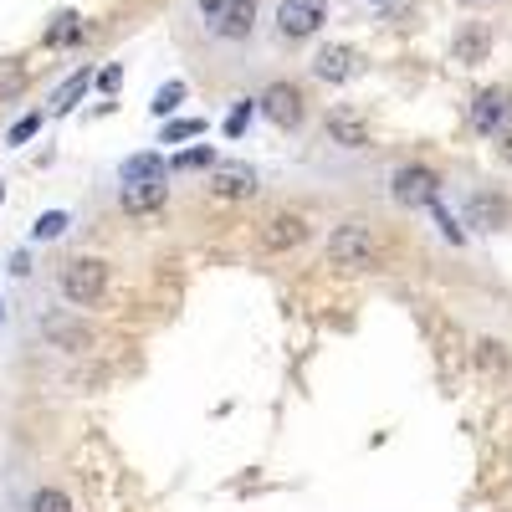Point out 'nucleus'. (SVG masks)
Segmentation results:
<instances>
[{
	"label": "nucleus",
	"mask_w": 512,
	"mask_h": 512,
	"mask_svg": "<svg viewBox=\"0 0 512 512\" xmlns=\"http://www.w3.org/2000/svg\"><path fill=\"white\" fill-rule=\"evenodd\" d=\"M328 262L344 272H369L379 262V236L369 221H338L328 231Z\"/></svg>",
	"instance_id": "f257e3e1"
},
{
	"label": "nucleus",
	"mask_w": 512,
	"mask_h": 512,
	"mask_svg": "<svg viewBox=\"0 0 512 512\" xmlns=\"http://www.w3.org/2000/svg\"><path fill=\"white\" fill-rule=\"evenodd\" d=\"M57 287L72 308H93L108 292V262H98V256H67L57 267Z\"/></svg>",
	"instance_id": "f03ea898"
},
{
	"label": "nucleus",
	"mask_w": 512,
	"mask_h": 512,
	"mask_svg": "<svg viewBox=\"0 0 512 512\" xmlns=\"http://www.w3.org/2000/svg\"><path fill=\"white\" fill-rule=\"evenodd\" d=\"M323 26H328V0H277V11H272V31L287 47H303Z\"/></svg>",
	"instance_id": "7ed1b4c3"
},
{
	"label": "nucleus",
	"mask_w": 512,
	"mask_h": 512,
	"mask_svg": "<svg viewBox=\"0 0 512 512\" xmlns=\"http://www.w3.org/2000/svg\"><path fill=\"white\" fill-rule=\"evenodd\" d=\"M308 241H313V221L303 216V210H272V216L256 226V251H267V256L297 251Z\"/></svg>",
	"instance_id": "20e7f679"
},
{
	"label": "nucleus",
	"mask_w": 512,
	"mask_h": 512,
	"mask_svg": "<svg viewBox=\"0 0 512 512\" xmlns=\"http://www.w3.org/2000/svg\"><path fill=\"white\" fill-rule=\"evenodd\" d=\"M390 200L405 210H431L441 200V175L431 164H400L390 175Z\"/></svg>",
	"instance_id": "39448f33"
},
{
	"label": "nucleus",
	"mask_w": 512,
	"mask_h": 512,
	"mask_svg": "<svg viewBox=\"0 0 512 512\" xmlns=\"http://www.w3.org/2000/svg\"><path fill=\"white\" fill-rule=\"evenodd\" d=\"M256 113H262L272 128H282V134H292V128H303V118H308V103H303V93H297V82H267L262 93H256Z\"/></svg>",
	"instance_id": "423d86ee"
},
{
	"label": "nucleus",
	"mask_w": 512,
	"mask_h": 512,
	"mask_svg": "<svg viewBox=\"0 0 512 512\" xmlns=\"http://www.w3.org/2000/svg\"><path fill=\"white\" fill-rule=\"evenodd\" d=\"M323 144H333V149H349V154H359V149H369L374 144V134H369V118L364 113H354V108H328L323 113Z\"/></svg>",
	"instance_id": "0eeeda50"
},
{
	"label": "nucleus",
	"mask_w": 512,
	"mask_h": 512,
	"mask_svg": "<svg viewBox=\"0 0 512 512\" xmlns=\"http://www.w3.org/2000/svg\"><path fill=\"white\" fill-rule=\"evenodd\" d=\"M205 190L216 200H251L256 190H262V175H256V164H246V159H221L216 169H210Z\"/></svg>",
	"instance_id": "6e6552de"
},
{
	"label": "nucleus",
	"mask_w": 512,
	"mask_h": 512,
	"mask_svg": "<svg viewBox=\"0 0 512 512\" xmlns=\"http://www.w3.org/2000/svg\"><path fill=\"white\" fill-rule=\"evenodd\" d=\"M466 123H472L482 139H497L502 128L512 123V93L507 88H482L472 98V108H466Z\"/></svg>",
	"instance_id": "1a4fd4ad"
},
{
	"label": "nucleus",
	"mask_w": 512,
	"mask_h": 512,
	"mask_svg": "<svg viewBox=\"0 0 512 512\" xmlns=\"http://www.w3.org/2000/svg\"><path fill=\"white\" fill-rule=\"evenodd\" d=\"M461 210H466V226H477V231H502L507 216H512V205H507L502 190H472L461 200Z\"/></svg>",
	"instance_id": "9d476101"
},
{
	"label": "nucleus",
	"mask_w": 512,
	"mask_h": 512,
	"mask_svg": "<svg viewBox=\"0 0 512 512\" xmlns=\"http://www.w3.org/2000/svg\"><path fill=\"white\" fill-rule=\"evenodd\" d=\"M308 72H313L318 82H328V88H338V82H349V77L359 72V52H354V47H338V41H328V47L313 52Z\"/></svg>",
	"instance_id": "9b49d317"
},
{
	"label": "nucleus",
	"mask_w": 512,
	"mask_h": 512,
	"mask_svg": "<svg viewBox=\"0 0 512 512\" xmlns=\"http://www.w3.org/2000/svg\"><path fill=\"white\" fill-rule=\"evenodd\" d=\"M451 52H456L461 67H482V62L492 57V31H487L482 21H466V26L456 31V41H451Z\"/></svg>",
	"instance_id": "f8f14e48"
},
{
	"label": "nucleus",
	"mask_w": 512,
	"mask_h": 512,
	"mask_svg": "<svg viewBox=\"0 0 512 512\" xmlns=\"http://www.w3.org/2000/svg\"><path fill=\"white\" fill-rule=\"evenodd\" d=\"M164 200H169V185H164V180L118 185V205L128 210V216H154V210H164Z\"/></svg>",
	"instance_id": "ddd939ff"
},
{
	"label": "nucleus",
	"mask_w": 512,
	"mask_h": 512,
	"mask_svg": "<svg viewBox=\"0 0 512 512\" xmlns=\"http://www.w3.org/2000/svg\"><path fill=\"white\" fill-rule=\"evenodd\" d=\"M256 16H262V6H256V0H226V16L216 21V36H221V41H251Z\"/></svg>",
	"instance_id": "4468645a"
},
{
	"label": "nucleus",
	"mask_w": 512,
	"mask_h": 512,
	"mask_svg": "<svg viewBox=\"0 0 512 512\" xmlns=\"http://www.w3.org/2000/svg\"><path fill=\"white\" fill-rule=\"evenodd\" d=\"M164 175H169V164H164V154H154V149L128 154V159L118 164V180H123V185H144V180H164Z\"/></svg>",
	"instance_id": "2eb2a0df"
},
{
	"label": "nucleus",
	"mask_w": 512,
	"mask_h": 512,
	"mask_svg": "<svg viewBox=\"0 0 512 512\" xmlns=\"http://www.w3.org/2000/svg\"><path fill=\"white\" fill-rule=\"evenodd\" d=\"M41 333H47L57 349H67V354H82V349H88V328H82V323H67V318H41Z\"/></svg>",
	"instance_id": "dca6fc26"
},
{
	"label": "nucleus",
	"mask_w": 512,
	"mask_h": 512,
	"mask_svg": "<svg viewBox=\"0 0 512 512\" xmlns=\"http://www.w3.org/2000/svg\"><path fill=\"white\" fill-rule=\"evenodd\" d=\"M88 88H93V67H77V72L62 82V88H57V98H52V113H72V108H77V98L88 93Z\"/></svg>",
	"instance_id": "f3484780"
},
{
	"label": "nucleus",
	"mask_w": 512,
	"mask_h": 512,
	"mask_svg": "<svg viewBox=\"0 0 512 512\" xmlns=\"http://www.w3.org/2000/svg\"><path fill=\"white\" fill-rule=\"evenodd\" d=\"M221 159H216V144H195V149H185V154H175L169 159V169L175 175H195V169H216Z\"/></svg>",
	"instance_id": "a211bd4d"
},
{
	"label": "nucleus",
	"mask_w": 512,
	"mask_h": 512,
	"mask_svg": "<svg viewBox=\"0 0 512 512\" xmlns=\"http://www.w3.org/2000/svg\"><path fill=\"white\" fill-rule=\"evenodd\" d=\"M72 41H82V21L72 11H62L52 26H47V47H72Z\"/></svg>",
	"instance_id": "6ab92c4d"
},
{
	"label": "nucleus",
	"mask_w": 512,
	"mask_h": 512,
	"mask_svg": "<svg viewBox=\"0 0 512 512\" xmlns=\"http://www.w3.org/2000/svg\"><path fill=\"white\" fill-rule=\"evenodd\" d=\"M185 93H190V88H185L180 77H175V82H164V88L154 93V103H149V108H154V118H169V113H175V108L185 103Z\"/></svg>",
	"instance_id": "aec40b11"
},
{
	"label": "nucleus",
	"mask_w": 512,
	"mask_h": 512,
	"mask_svg": "<svg viewBox=\"0 0 512 512\" xmlns=\"http://www.w3.org/2000/svg\"><path fill=\"white\" fill-rule=\"evenodd\" d=\"M31 512H72V497L62 487H36L31 492Z\"/></svg>",
	"instance_id": "412c9836"
},
{
	"label": "nucleus",
	"mask_w": 512,
	"mask_h": 512,
	"mask_svg": "<svg viewBox=\"0 0 512 512\" xmlns=\"http://www.w3.org/2000/svg\"><path fill=\"white\" fill-rule=\"evenodd\" d=\"M200 134H205L200 118H175V123H164V144H185V139H200Z\"/></svg>",
	"instance_id": "4be33fe9"
},
{
	"label": "nucleus",
	"mask_w": 512,
	"mask_h": 512,
	"mask_svg": "<svg viewBox=\"0 0 512 512\" xmlns=\"http://www.w3.org/2000/svg\"><path fill=\"white\" fill-rule=\"evenodd\" d=\"M67 231V210H47L36 226H31V241H52V236H62Z\"/></svg>",
	"instance_id": "5701e85b"
},
{
	"label": "nucleus",
	"mask_w": 512,
	"mask_h": 512,
	"mask_svg": "<svg viewBox=\"0 0 512 512\" xmlns=\"http://www.w3.org/2000/svg\"><path fill=\"white\" fill-rule=\"evenodd\" d=\"M256 113V98H236V108H231V118H226V139H241L246 134V118Z\"/></svg>",
	"instance_id": "b1692460"
},
{
	"label": "nucleus",
	"mask_w": 512,
	"mask_h": 512,
	"mask_svg": "<svg viewBox=\"0 0 512 512\" xmlns=\"http://www.w3.org/2000/svg\"><path fill=\"white\" fill-rule=\"evenodd\" d=\"M431 216H436V221H441V236H446V241H451V246H461V241H466V231H461V226H456V216H451V210H446V205H441V200H436V205H431Z\"/></svg>",
	"instance_id": "393cba45"
},
{
	"label": "nucleus",
	"mask_w": 512,
	"mask_h": 512,
	"mask_svg": "<svg viewBox=\"0 0 512 512\" xmlns=\"http://www.w3.org/2000/svg\"><path fill=\"white\" fill-rule=\"evenodd\" d=\"M36 128H41V113H26V118L11 128V134H6V144H11V149H16V144H26V139L36 134Z\"/></svg>",
	"instance_id": "a878e982"
},
{
	"label": "nucleus",
	"mask_w": 512,
	"mask_h": 512,
	"mask_svg": "<svg viewBox=\"0 0 512 512\" xmlns=\"http://www.w3.org/2000/svg\"><path fill=\"white\" fill-rule=\"evenodd\" d=\"M195 6H200V21H205L210 31H216V21L226 16V0H195Z\"/></svg>",
	"instance_id": "bb28decb"
},
{
	"label": "nucleus",
	"mask_w": 512,
	"mask_h": 512,
	"mask_svg": "<svg viewBox=\"0 0 512 512\" xmlns=\"http://www.w3.org/2000/svg\"><path fill=\"white\" fill-rule=\"evenodd\" d=\"M118 82H123V67H118V62H108V67L98 72V88H103V93H118Z\"/></svg>",
	"instance_id": "cd10ccee"
},
{
	"label": "nucleus",
	"mask_w": 512,
	"mask_h": 512,
	"mask_svg": "<svg viewBox=\"0 0 512 512\" xmlns=\"http://www.w3.org/2000/svg\"><path fill=\"white\" fill-rule=\"evenodd\" d=\"M477 359H482V369H502V364H507V354H497V344H482Z\"/></svg>",
	"instance_id": "c85d7f7f"
},
{
	"label": "nucleus",
	"mask_w": 512,
	"mask_h": 512,
	"mask_svg": "<svg viewBox=\"0 0 512 512\" xmlns=\"http://www.w3.org/2000/svg\"><path fill=\"white\" fill-rule=\"evenodd\" d=\"M497 159L512 164V128H502V134H497Z\"/></svg>",
	"instance_id": "c756f323"
},
{
	"label": "nucleus",
	"mask_w": 512,
	"mask_h": 512,
	"mask_svg": "<svg viewBox=\"0 0 512 512\" xmlns=\"http://www.w3.org/2000/svg\"><path fill=\"white\" fill-rule=\"evenodd\" d=\"M364 6H374V11H379V6H395V0H364Z\"/></svg>",
	"instance_id": "7c9ffc66"
},
{
	"label": "nucleus",
	"mask_w": 512,
	"mask_h": 512,
	"mask_svg": "<svg viewBox=\"0 0 512 512\" xmlns=\"http://www.w3.org/2000/svg\"><path fill=\"white\" fill-rule=\"evenodd\" d=\"M0 328H6V303H0Z\"/></svg>",
	"instance_id": "2f4dec72"
},
{
	"label": "nucleus",
	"mask_w": 512,
	"mask_h": 512,
	"mask_svg": "<svg viewBox=\"0 0 512 512\" xmlns=\"http://www.w3.org/2000/svg\"><path fill=\"white\" fill-rule=\"evenodd\" d=\"M0 200H6V185H0Z\"/></svg>",
	"instance_id": "473e14b6"
}]
</instances>
